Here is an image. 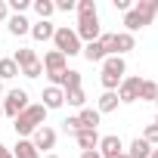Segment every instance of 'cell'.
Listing matches in <instances>:
<instances>
[{"mask_svg": "<svg viewBox=\"0 0 158 158\" xmlns=\"http://www.w3.org/2000/svg\"><path fill=\"white\" fill-rule=\"evenodd\" d=\"M47 124V109L37 102V106H28L19 118H13V127H16V133L25 139V136H31L37 127H44Z\"/></svg>", "mask_w": 158, "mask_h": 158, "instance_id": "obj_1", "label": "cell"}, {"mask_svg": "<svg viewBox=\"0 0 158 158\" xmlns=\"http://www.w3.org/2000/svg\"><path fill=\"white\" fill-rule=\"evenodd\" d=\"M124 74H127L124 56H106V59H102V74H99V81H102V87H106L109 93L118 90V84L124 81Z\"/></svg>", "mask_w": 158, "mask_h": 158, "instance_id": "obj_2", "label": "cell"}, {"mask_svg": "<svg viewBox=\"0 0 158 158\" xmlns=\"http://www.w3.org/2000/svg\"><path fill=\"white\" fill-rule=\"evenodd\" d=\"M53 44H56V50L68 59V56H77L84 47H81V40H77V34H74V28H68V25H62V28H56V34H53Z\"/></svg>", "mask_w": 158, "mask_h": 158, "instance_id": "obj_3", "label": "cell"}, {"mask_svg": "<svg viewBox=\"0 0 158 158\" xmlns=\"http://www.w3.org/2000/svg\"><path fill=\"white\" fill-rule=\"evenodd\" d=\"M74 34H77V40H87V44L99 40V34H102V28H99V13L77 16V28H74Z\"/></svg>", "mask_w": 158, "mask_h": 158, "instance_id": "obj_4", "label": "cell"}, {"mask_svg": "<svg viewBox=\"0 0 158 158\" xmlns=\"http://www.w3.org/2000/svg\"><path fill=\"white\" fill-rule=\"evenodd\" d=\"M28 106H31V102H28V93H25V90H10V93H6V99H3V115L19 118Z\"/></svg>", "mask_w": 158, "mask_h": 158, "instance_id": "obj_5", "label": "cell"}, {"mask_svg": "<svg viewBox=\"0 0 158 158\" xmlns=\"http://www.w3.org/2000/svg\"><path fill=\"white\" fill-rule=\"evenodd\" d=\"M139 84H143V77H124V81L118 84V102H136L139 99Z\"/></svg>", "mask_w": 158, "mask_h": 158, "instance_id": "obj_6", "label": "cell"}, {"mask_svg": "<svg viewBox=\"0 0 158 158\" xmlns=\"http://www.w3.org/2000/svg\"><path fill=\"white\" fill-rule=\"evenodd\" d=\"M31 143H34V149H37V152H40V149H44V152H47V155H50V149H53V146H56V130H53V127H47V124H44V127H37V130H34V133H31Z\"/></svg>", "mask_w": 158, "mask_h": 158, "instance_id": "obj_7", "label": "cell"}, {"mask_svg": "<svg viewBox=\"0 0 158 158\" xmlns=\"http://www.w3.org/2000/svg\"><path fill=\"white\" fill-rule=\"evenodd\" d=\"M102 158H112V155H121L124 152V143H121V136L118 133H109V136H102L99 139V149H96Z\"/></svg>", "mask_w": 158, "mask_h": 158, "instance_id": "obj_8", "label": "cell"}, {"mask_svg": "<svg viewBox=\"0 0 158 158\" xmlns=\"http://www.w3.org/2000/svg\"><path fill=\"white\" fill-rule=\"evenodd\" d=\"M71 136H74L77 146H81V152H93V149H99V139H102L96 130H84V127L77 130V133H71Z\"/></svg>", "mask_w": 158, "mask_h": 158, "instance_id": "obj_9", "label": "cell"}, {"mask_svg": "<svg viewBox=\"0 0 158 158\" xmlns=\"http://www.w3.org/2000/svg\"><path fill=\"white\" fill-rule=\"evenodd\" d=\"M40 65H44V71H47V74H59V71H65V68H68V65H65V56H62L59 50H50V53L44 56V62H40Z\"/></svg>", "mask_w": 158, "mask_h": 158, "instance_id": "obj_10", "label": "cell"}, {"mask_svg": "<svg viewBox=\"0 0 158 158\" xmlns=\"http://www.w3.org/2000/svg\"><path fill=\"white\" fill-rule=\"evenodd\" d=\"M40 99H44L40 106H44L47 112H50V109H62V106H65V90H59V87H53V84H50V87L44 90V96H40Z\"/></svg>", "mask_w": 158, "mask_h": 158, "instance_id": "obj_11", "label": "cell"}, {"mask_svg": "<svg viewBox=\"0 0 158 158\" xmlns=\"http://www.w3.org/2000/svg\"><path fill=\"white\" fill-rule=\"evenodd\" d=\"M53 34H56V25H53V22H47V19H40V22H34V25H31V37H34V40H40V44H44V40H53Z\"/></svg>", "mask_w": 158, "mask_h": 158, "instance_id": "obj_12", "label": "cell"}, {"mask_svg": "<svg viewBox=\"0 0 158 158\" xmlns=\"http://www.w3.org/2000/svg\"><path fill=\"white\" fill-rule=\"evenodd\" d=\"M13 62L19 65V71H28L31 65H37L40 59H37V53L34 50H28V47H22V50H16V56H13Z\"/></svg>", "mask_w": 158, "mask_h": 158, "instance_id": "obj_13", "label": "cell"}, {"mask_svg": "<svg viewBox=\"0 0 158 158\" xmlns=\"http://www.w3.org/2000/svg\"><path fill=\"white\" fill-rule=\"evenodd\" d=\"M133 10H136V16H139L146 25H152V19L158 16V0H139Z\"/></svg>", "mask_w": 158, "mask_h": 158, "instance_id": "obj_14", "label": "cell"}, {"mask_svg": "<svg viewBox=\"0 0 158 158\" xmlns=\"http://www.w3.org/2000/svg\"><path fill=\"white\" fill-rule=\"evenodd\" d=\"M133 47H136L133 34H127V31H118V34H115V56H124V53H130Z\"/></svg>", "mask_w": 158, "mask_h": 158, "instance_id": "obj_15", "label": "cell"}, {"mask_svg": "<svg viewBox=\"0 0 158 158\" xmlns=\"http://www.w3.org/2000/svg\"><path fill=\"white\" fill-rule=\"evenodd\" d=\"M13 158H40V152L34 149L31 139H19V143L13 146Z\"/></svg>", "mask_w": 158, "mask_h": 158, "instance_id": "obj_16", "label": "cell"}, {"mask_svg": "<svg viewBox=\"0 0 158 158\" xmlns=\"http://www.w3.org/2000/svg\"><path fill=\"white\" fill-rule=\"evenodd\" d=\"M77 121H81L84 130H96V127H99V112H96V109H81Z\"/></svg>", "mask_w": 158, "mask_h": 158, "instance_id": "obj_17", "label": "cell"}, {"mask_svg": "<svg viewBox=\"0 0 158 158\" xmlns=\"http://www.w3.org/2000/svg\"><path fill=\"white\" fill-rule=\"evenodd\" d=\"M10 34L22 37V34H31V22L25 16H10Z\"/></svg>", "mask_w": 158, "mask_h": 158, "instance_id": "obj_18", "label": "cell"}, {"mask_svg": "<svg viewBox=\"0 0 158 158\" xmlns=\"http://www.w3.org/2000/svg\"><path fill=\"white\" fill-rule=\"evenodd\" d=\"M127 155H130V158H149V155H152V146H149V143H146L143 136H136V139L130 143Z\"/></svg>", "mask_w": 158, "mask_h": 158, "instance_id": "obj_19", "label": "cell"}, {"mask_svg": "<svg viewBox=\"0 0 158 158\" xmlns=\"http://www.w3.org/2000/svg\"><path fill=\"white\" fill-rule=\"evenodd\" d=\"M115 109H118V93H109V90H106V93L99 96L96 112H99V115H106V112H115Z\"/></svg>", "mask_w": 158, "mask_h": 158, "instance_id": "obj_20", "label": "cell"}, {"mask_svg": "<svg viewBox=\"0 0 158 158\" xmlns=\"http://www.w3.org/2000/svg\"><path fill=\"white\" fill-rule=\"evenodd\" d=\"M16 74H22L19 65H16L13 59H3V56H0V81H10V77H16Z\"/></svg>", "mask_w": 158, "mask_h": 158, "instance_id": "obj_21", "label": "cell"}, {"mask_svg": "<svg viewBox=\"0 0 158 158\" xmlns=\"http://www.w3.org/2000/svg\"><path fill=\"white\" fill-rule=\"evenodd\" d=\"M139 28H146V22L136 16V10L124 13V31H127V34H133V31H139Z\"/></svg>", "mask_w": 158, "mask_h": 158, "instance_id": "obj_22", "label": "cell"}, {"mask_svg": "<svg viewBox=\"0 0 158 158\" xmlns=\"http://www.w3.org/2000/svg\"><path fill=\"white\" fill-rule=\"evenodd\" d=\"M155 96H158V84L155 81H143L139 84V99L143 102H155Z\"/></svg>", "mask_w": 158, "mask_h": 158, "instance_id": "obj_23", "label": "cell"}, {"mask_svg": "<svg viewBox=\"0 0 158 158\" xmlns=\"http://www.w3.org/2000/svg\"><path fill=\"white\" fill-rule=\"evenodd\" d=\"M65 102H68V106H74V109H84L87 96H84V90H81V87H74V90H65Z\"/></svg>", "mask_w": 158, "mask_h": 158, "instance_id": "obj_24", "label": "cell"}, {"mask_svg": "<svg viewBox=\"0 0 158 158\" xmlns=\"http://www.w3.org/2000/svg\"><path fill=\"white\" fill-rule=\"evenodd\" d=\"M31 6H34V13H37L40 19H47V22H50V16L56 13V6H53V0H34Z\"/></svg>", "mask_w": 158, "mask_h": 158, "instance_id": "obj_25", "label": "cell"}, {"mask_svg": "<svg viewBox=\"0 0 158 158\" xmlns=\"http://www.w3.org/2000/svg\"><path fill=\"white\" fill-rule=\"evenodd\" d=\"M81 53H84V56H87L90 62H102V59H106V53H102V47H99V40H93V44H87V47H84Z\"/></svg>", "mask_w": 158, "mask_h": 158, "instance_id": "obj_26", "label": "cell"}, {"mask_svg": "<svg viewBox=\"0 0 158 158\" xmlns=\"http://www.w3.org/2000/svg\"><path fill=\"white\" fill-rule=\"evenodd\" d=\"M74 10H77V16H90V13H96V0H77Z\"/></svg>", "mask_w": 158, "mask_h": 158, "instance_id": "obj_27", "label": "cell"}, {"mask_svg": "<svg viewBox=\"0 0 158 158\" xmlns=\"http://www.w3.org/2000/svg\"><path fill=\"white\" fill-rule=\"evenodd\" d=\"M99 47L106 56H115V34H99Z\"/></svg>", "mask_w": 158, "mask_h": 158, "instance_id": "obj_28", "label": "cell"}, {"mask_svg": "<svg viewBox=\"0 0 158 158\" xmlns=\"http://www.w3.org/2000/svg\"><path fill=\"white\" fill-rule=\"evenodd\" d=\"M6 6H10V10L16 13V16H22V13H25V10L31 6V0H10V3H6Z\"/></svg>", "mask_w": 158, "mask_h": 158, "instance_id": "obj_29", "label": "cell"}, {"mask_svg": "<svg viewBox=\"0 0 158 158\" xmlns=\"http://www.w3.org/2000/svg\"><path fill=\"white\" fill-rule=\"evenodd\" d=\"M143 139L152 146V143H158V127L155 124H146V130H143Z\"/></svg>", "mask_w": 158, "mask_h": 158, "instance_id": "obj_30", "label": "cell"}, {"mask_svg": "<svg viewBox=\"0 0 158 158\" xmlns=\"http://www.w3.org/2000/svg\"><path fill=\"white\" fill-rule=\"evenodd\" d=\"M62 124H65V130H68V133H77V130H81V121H77V115H74V118H65Z\"/></svg>", "mask_w": 158, "mask_h": 158, "instance_id": "obj_31", "label": "cell"}, {"mask_svg": "<svg viewBox=\"0 0 158 158\" xmlns=\"http://www.w3.org/2000/svg\"><path fill=\"white\" fill-rule=\"evenodd\" d=\"M53 6H56V10H62V13H71V10H74V0H56Z\"/></svg>", "mask_w": 158, "mask_h": 158, "instance_id": "obj_32", "label": "cell"}, {"mask_svg": "<svg viewBox=\"0 0 158 158\" xmlns=\"http://www.w3.org/2000/svg\"><path fill=\"white\" fill-rule=\"evenodd\" d=\"M112 3H115V10H121V13H130V10H133L130 0H112Z\"/></svg>", "mask_w": 158, "mask_h": 158, "instance_id": "obj_33", "label": "cell"}, {"mask_svg": "<svg viewBox=\"0 0 158 158\" xmlns=\"http://www.w3.org/2000/svg\"><path fill=\"white\" fill-rule=\"evenodd\" d=\"M40 71H44V65L37 62V65H31V68H28V71H22V74H25V77H40Z\"/></svg>", "mask_w": 158, "mask_h": 158, "instance_id": "obj_34", "label": "cell"}, {"mask_svg": "<svg viewBox=\"0 0 158 158\" xmlns=\"http://www.w3.org/2000/svg\"><path fill=\"white\" fill-rule=\"evenodd\" d=\"M10 19V6H6V0H0V22Z\"/></svg>", "mask_w": 158, "mask_h": 158, "instance_id": "obj_35", "label": "cell"}, {"mask_svg": "<svg viewBox=\"0 0 158 158\" xmlns=\"http://www.w3.org/2000/svg\"><path fill=\"white\" fill-rule=\"evenodd\" d=\"M81 158H102V155H99V152L93 149V152H81Z\"/></svg>", "mask_w": 158, "mask_h": 158, "instance_id": "obj_36", "label": "cell"}, {"mask_svg": "<svg viewBox=\"0 0 158 158\" xmlns=\"http://www.w3.org/2000/svg\"><path fill=\"white\" fill-rule=\"evenodd\" d=\"M0 158H13V152H10L6 146H0Z\"/></svg>", "mask_w": 158, "mask_h": 158, "instance_id": "obj_37", "label": "cell"}, {"mask_svg": "<svg viewBox=\"0 0 158 158\" xmlns=\"http://www.w3.org/2000/svg\"><path fill=\"white\" fill-rule=\"evenodd\" d=\"M149 158H158V149H152V155H149Z\"/></svg>", "mask_w": 158, "mask_h": 158, "instance_id": "obj_38", "label": "cell"}, {"mask_svg": "<svg viewBox=\"0 0 158 158\" xmlns=\"http://www.w3.org/2000/svg\"><path fill=\"white\" fill-rule=\"evenodd\" d=\"M118 158H130V155H127V152H121V155H118Z\"/></svg>", "mask_w": 158, "mask_h": 158, "instance_id": "obj_39", "label": "cell"}, {"mask_svg": "<svg viewBox=\"0 0 158 158\" xmlns=\"http://www.w3.org/2000/svg\"><path fill=\"white\" fill-rule=\"evenodd\" d=\"M44 158H59V155H53V152H50V155H44Z\"/></svg>", "mask_w": 158, "mask_h": 158, "instance_id": "obj_40", "label": "cell"}, {"mask_svg": "<svg viewBox=\"0 0 158 158\" xmlns=\"http://www.w3.org/2000/svg\"><path fill=\"white\" fill-rule=\"evenodd\" d=\"M0 93H3V81H0Z\"/></svg>", "mask_w": 158, "mask_h": 158, "instance_id": "obj_41", "label": "cell"}, {"mask_svg": "<svg viewBox=\"0 0 158 158\" xmlns=\"http://www.w3.org/2000/svg\"><path fill=\"white\" fill-rule=\"evenodd\" d=\"M0 118H3V106H0Z\"/></svg>", "mask_w": 158, "mask_h": 158, "instance_id": "obj_42", "label": "cell"}, {"mask_svg": "<svg viewBox=\"0 0 158 158\" xmlns=\"http://www.w3.org/2000/svg\"><path fill=\"white\" fill-rule=\"evenodd\" d=\"M155 106H158V96H155Z\"/></svg>", "mask_w": 158, "mask_h": 158, "instance_id": "obj_43", "label": "cell"}, {"mask_svg": "<svg viewBox=\"0 0 158 158\" xmlns=\"http://www.w3.org/2000/svg\"><path fill=\"white\" fill-rule=\"evenodd\" d=\"M155 127H158V118H155Z\"/></svg>", "mask_w": 158, "mask_h": 158, "instance_id": "obj_44", "label": "cell"}]
</instances>
